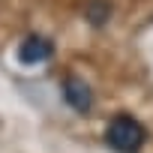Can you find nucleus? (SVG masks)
Masks as SVG:
<instances>
[{
    "instance_id": "obj_1",
    "label": "nucleus",
    "mask_w": 153,
    "mask_h": 153,
    "mask_svg": "<svg viewBox=\"0 0 153 153\" xmlns=\"http://www.w3.org/2000/svg\"><path fill=\"white\" fill-rule=\"evenodd\" d=\"M105 141L117 153H138L147 141V129L132 114H117V117H111V123L105 129Z\"/></svg>"
},
{
    "instance_id": "obj_2",
    "label": "nucleus",
    "mask_w": 153,
    "mask_h": 153,
    "mask_svg": "<svg viewBox=\"0 0 153 153\" xmlns=\"http://www.w3.org/2000/svg\"><path fill=\"white\" fill-rule=\"evenodd\" d=\"M63 99L78 111V114H87L93 108V93H90L87 81L78 78V75H69V78L63 81Z\"/></svg>"
},
{
    "instance_id": "obj_3",
    "label": "nucleus",
    "mask_w": 153,
    "mask_h": 153,
    "mask_svg": "<svg viewBox=\"0 0 153 153\" xmlns=\"http://www.w3.org/2000/svg\"><path fill=\"white\" fill-rule=\"evenodd\" d=\"M51 54H54V45H51L45 36H27V39L18 45V60H21L24 66L45 63Z\"/></svg>"
}]
</instances>
